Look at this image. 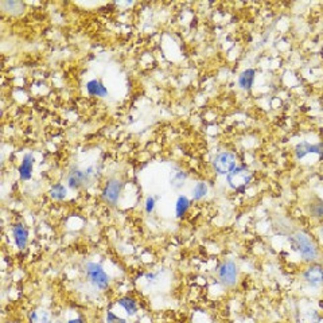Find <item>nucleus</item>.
<instances>
[{"label":"nucleus","instance_id":"f257e3e1","mask_svg":"<svg viewBox=\"0 0 323 323\" xmlns=\"http://www.w3.org/2000/svg\"><path fill=\"white\" fill-rule=\"evenodd\" d=\"M292 244H294L295 249L299 252L300 257H302L304 261L313 263V261L318 259V248H317L315 242L311 240V237H310L307 233L298 231V233L292 237Z\"/></svg>","mask_w":323,"mask_h":323},{"label":"nucleus","instance_id":"f03ea898","mask_svg":"<svg viewBox=\"0 0 323 323\" xmlns=\"http://www.w3.org/2000/svg\"><path fill=\"white\" fill-rule=\"evenodd\" d=\"M253 174L246 167H236L231 174H228V185L236 191H244L248 185L252 182Z\"/></svg>","mask_w":323,"mask_h":323},{"label":"nucleus","instance_id":"7ed1b4c3","mask_svg":"<svg viewBox=\"0 0 323 323\" xmlns=\"http://www.w3.org/2000/svg\"><path fill=\"white\" fill-rule=\"evenodd\" d=\"M85 271H87V276L89 281L96 288L105 289L109 285V276H108L105 271L102 270L101 266H98L96 263H88Z\"/></svg>","mask_w":323,"mask_h":323},{"label":"nucleus","instance_id":"20e7f679","mask_svg":"<svg viewBox=\"0 0 323 323\" xmlns=\"http://www.w3.org/2000/svg\"><path fill=\"white\" fill-rule=\"evenodd\" d=\"M218 280L221 281L225 287H233L238 279V268L234 261L227 260L218 267Z\"/></svg>","mask_w":323,"mask_h":323},{"label":"nucleus","instance_id":"39448f33","mask_svg":"<svg viewBox=\"0 0 323 323\" xmlns=\"http://www.w3.org/2000/svg\"><path fill=\"white\" fill-rule=\"evenodd\" d=\"M213 166L220 175H228L236 169V156L231 152L222 151L214 158Z\"/></svg>","mask_w":323,"mask_h":323},{"label":"nucleus","instance_id":"423d86ee","mask_svg":"<svg viewBox=\"0 0 323 323\" xmlns=\"http://www.w3.org/2000/svg\"><path fill=\"white\" fill-rule=\"evenodd\" d=\"M121 188H123V184L119 179L112 178L106 182L104 191H102V197L105 199L106 202H109L111 205H116L120 197Z\"/></svg>","mask_w":323,"mask_h":323},{"label":"nucleus","instance_id":"0eeeda50","mask_svg":"<svg viewBox=\"0 0 323 323\" xmlns=\"http://www.w3.org/2000/svg\"><path fill=\"white\" fill-rule=\"evenodd\" d=\"M93 174V167H89L87 171H81V170H74L72 173L69 174L68 177V184L72 188H80L81 186L87 184L89 178L92 177Z\"/></svg>","mask_w":323,"mask_h":323},{"label":"nucleus","instance_id":"6e6552de","mask_svg":"<svg viewBox=\"0 0 323 323\" xmlns=\"http://www.w3.org/2000/svg\"><path fill=\"white\" fill-rule=\"evenodd\" d=\"M304 281L311 287H321L323 284V268L319 266H311L304 271Z\"/></svg>","mask_w":323,"mask_h":323},{"label":"nucleus","instance_id":"1a4fd4ad","mask_svg":"<svg viewBox=\"0 0 323 323\" xmlns=\"http://www.w3.org/2000/svg\"><path fill=\"white\" fill-rule=\"evenodd\" d=\"M298 159H302L309 154H323V144H310L307 141H302L295 148Z\"/></svg>","mask_w":323,"mask_h":323},{"label":"nucleus","instance_id":"9d476101","mask_svg":"<svg viewBox=\"0 0 323 323\" xmlns=\"http://www.w3.org/2000/svg\"><path fill=\"white\" fill-rule=\"evenodd\" d=\"M33 169H34V156L31 154H26L19 166L20 178L23 181H29L33 175Z\"/></svg>","mask_w":323,"mask_h":323},{"label":"nucleus","instance_id":"9b49d317","mask_svg":"<svg viewBox=\"0 0 323 323\" xmlns=\"http://www.w3.org/2000/svg\"><path fill=\"white\" fill-rule=\"evenodd\" d=\"M12 234H14V240L16 246L19 249H23L27 245V241H29V231L27 229L22 225V224H18L12 228Z\"/></svg>","mask_w":323,"mask_h":323},{"label":"nucleus","instance_id":"f8f14e48","mask_svg":"<svg viewBox=\"0 0 323 323\" xmlns=\"http://www.w3.org/2000/svg\"><path fill=\"white\" fill-rule=\"evenodd\" d=\"M255 78H256V72L253 69H246L244 72L240 74L238 77V87L244 89V91H249L253 84H255Z\"/></svg>","mask_w":323,"mask_h":323},{"label":"nucleus","instance_id":"ddd939ff","mask_svg":"<svg viewBox=\"0 0 323 323\" xmlns=\"http://www.w3.org/2000/svg\"><path fill=\"white\" fill-rule=\"evenodd\" d=\"M87 91L89 94L97 97H105L108 94V89L98 80H91V81L88 82Z\"/></svg>","mask_w":323,"mask_h":323},{"label":"nucleus","instance_id":"4468645a","mask_svg":"<svg viewBox=\"0 0 323 323\" xmlns=\"http://www.w3.org/2000/svg\"><path fill=\"white\" fill-rule=\"evenodd\" d=\"M190 199L187 197H185V195H181L177 199V202H175V214H177V217H184L185 214L188 212V209H190Z\"/></svg>","mask_w":323,"mask_h":323},{"label":"nucleus","instance_id":"2eb2a0df","mask_svg":"<svg viewBox=\"0 0 323 323\" xmlns=\"http://www.w3.org/2000/svg\"><path fill=\"white\" fill-rule=\"evenodd\" d=\"M30 323H51V317L46 310H35L30 314Z\"/></svg>","mask_w":323,"mask_h":323},{"label":"nucleus","instance_id":"dca6fc26","mask_svg":"<svg viewBox=\"0 0 323 323\" xmlns=\"http://www.w3.org/2000/svg\"><path fill=\"white\" fill-rule=\"evenodd\" d=\"M117 304L123 307V310L126 311L128 315L131 317H134L136 313H138V304L134 299H131V298H121V299L117 300Z\"/></svg>","mask_w":323,"mask_h":323},{"label":"nucleus","instance_id":"f3484780","mask_svg":"<svg viewBox=\"0 0 323 323\" xmlns=\"http://www.w3.org/2000/svg\"><path fill=\"white\" fill-rule=\"evenodd\" d=\"M50 195H51V198H54V199H57V201H62V199H65L66 195H68V190H66V187H65L63 185L57 184L54 185L51 190H50Z\"/></svg>","mask_w":323,"mask_h":323},{"label":"nucleus","instance_id":"a211bd4d","mask_svg":"<svg viewBox=\"0 0 323 323\" xmlns=\"http://www.w3.org/2000/svg\"><path fill=\"white\" fill-rule=\"evenodd\" d=\"M208 191H209L208 185L205 184V182H198V184L193 187V199H195V201L202 199V198L206 197Z\"/></svg>","mask_w":323,"mask_h":323},{"label":"nucleus","instance_id":"6ab92c4d","mask_svg":"<svg viewBox=\"0 0 323 323\" xmlns=\"http://www.w3.org/2000/svg\"><path fill=\"white\" fill-rule=\"evenodd\" d=\"M186 181H187V174L184 173V171H177V173H174L173 178H171V186L174 188L184 187Z\"/></svg>","mask_w":323,"mask_h":323},{"label":"nucleus","instance_id":"aec40b11","mask_svg":"<svg viewBox=\"0 0 323 323\" xmlns=\"http://www.w3.org/2000/svg\"><path fill=\"white\" fill-rule=\"evenodd\" d=\"M310 213L311 216L315 218H322L323 217V201L317 199L310 205Z\"/></svg>","mask_w":323,"mask_h":323},{"label":"nucleus","instance_id":"412c9836","mask_svg":"<svg viewBox=\"0 0 323 323\" xmlns=\"http://www.w3.org/2000/svg\"><path fill=\"white\" fill-rule=\"evenodd\" d=\"M105 321L106 323H127L126 319L121 318L119 315H116V314L112 313V311H108V313H106Z\"/></svg>","mask_w":323,"mask_h":323},{"label":"nucleus","instance_id":"4be33fe9","mask_svg":"<svg viewBox=\"0 0 323 323\" xmlns=\"http://www.w3.org/2000/svg\"><path fill=\"white\" fill-rule=\"evenodd\" d=\"M154 208H155V198L148 197L147 198V201H145V212L150 214V213H152Z\"/></svg>","mask_w":323,"mask_h":323},{"label":"nucleus","instance_id":"5701e85b","mask_svg":"<svg viewBox=\"0 0 323 323\" xmlns=\"http://www.w3.org/2000/svg\"><path fill=\"white\" fill-rule=\"evenodd\" d=\"M68 323H84V321H82L81 318H77V319H70Z\"/></svg>","mask_w":323,"mask_h":323},{"label":"nucleus","instance_id":"b1692460","mask_svg":"<svg viewBox=\"0 0 323 323\" xmlns=\"http://www.w3.org/2000/svg\"><path fill=\"white\" fill-rule=\"evenodd\" d=\"M321 234H322V237H323V228H322V229H321Z\"/></svg>","mask_w":323,"mask_h":323}]
</instances>
